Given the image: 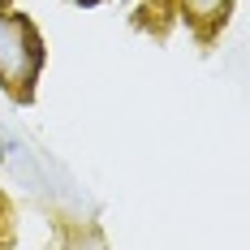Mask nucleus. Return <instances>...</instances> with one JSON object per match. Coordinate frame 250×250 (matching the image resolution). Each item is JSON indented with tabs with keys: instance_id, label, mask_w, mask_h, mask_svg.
<instances>
[{
	"instance_id": "nucleus-2",
	"label": "nucleus",
	"mask_w": 250,
	"mask_h": 250,
	"mask_svg": "<svg viewBox=\"0 0 250 250\" xmlns=\"http://www.w3.org/2000/svg\"><path fill=\"white\" fill-rule=\"evenodd\" d=\"M225 9H229V0H181V18L194 22V26H203V18L211 26H220L225 22ZM211 26H207V30H211Z\"/></svg>"
},
{
	"instance_id": "nucleus-3",
	"label": "nucleus",
	"mask_w": 250,
	"mask_h": 250,
	"mask_svg": "<svg viewBox=\"0 0 250 250\" xmlns=\"http://www.w3.org/2000/svg\"><path fill=\"white\" fill-rule=\"evenodd\" d=\"M4 4H9V0H0V9H4Z\"/></svg>"
},
{
	"instance_id": "nucleus-1",
	"label": "nucleus",
	"mask_w": 250,
	"mask_h": 250,
	"mask_svg": "<svg viewBox=\"0 0 250 250\" xmlns=\"http://www.w3.org/2000/svg\"><path fill=\"white\" fill-rule=\"evenodd\" d=\"M43 39L26 13H4L0 9V91L18 104L35 100V82L43 74Z\"/></svg>"
}]
</instances>
